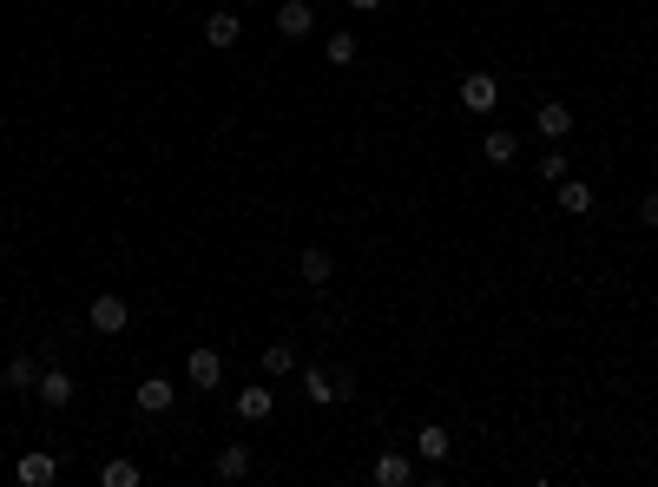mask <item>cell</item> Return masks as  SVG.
Returning a JSON list of instances; mask_svg holds the SVG:
<instances>
[{"label":"cell","instance_id":"6da1fadb","mask_svg":"<svg viewBox=\"0 0 658 487\" xmlns=\"http://www.w3.org/2000/svg\"><path fill=\"white\" fill-rule=\"evenodd\" d=\"M303 395H310L316 409L349 402V395H356V376H349V369H336V376H329V369H303Z\"/></svg>","mask_w":658,"mask_h":487},{"label":"cell","instance_id":"7a4b0ae2","mask_svg":"<svg viewBox=\"0 0 658 487\" xmlns=\"http://www.w3.org/2000/svg\"><path fill=\"white\" fill-rule=\"evenodd\" d=\"M86 323H93L99 336H126V323H132V303L119 297V290H106V297H93V310H86Z\"/></svg>","mask_w":658,"mask_h":487},{"label":"cell","instance_id":"3957f363","mask_svg":"<svg viewBox=\"0 0 658 487\" xmlns=\"http://www.w3.org/2000/svg\"><path fill=\"white\" fill-rule=\"evenodd\" d=\"M461 106H468L474 119H494V106H501V79H494V73H468V79H461Z\"/></svg>","mask_w":658,"mask_h":487},{"label":"cell","instance_id":"277c9868","mask_svg":"<svg viewBox=\"0 0 658 487\" xmlns=\"http://www.w3.org/2000/svg\"><path fill=\"white\" fill-rule=\"evenodd\" d=\"M455 455V435L441 422H428V428H415V461H428V468H441V461Z\"/></svg>","mask_w":658,"mask_h":487},{"label":"cell","instance_id":"5b68a950","mask_svg":"<svg viewBox=\"0 0 658 487\" xmlns=\"http://www.w3.org/2000/svg\"><path fill=\"white\" fill-rule=\"evenodd\" d=\"M277 33H283V40H310V33H316V7H310V0H283V7H277Z\"/></svg>","mask_w":658,"mask_h":487},{"label":"cell","instance_id":"8992f818","mask_svg":"<svg viewBox=\"0 0 658 487\" xmlns=\"http://www.w3.org/2000/svg\"><path fill=\"white\" fill-rule=\"evenodd\" d=\"M53 474H60V461H53L47 448H33V455L14 461V481H20V487H53Z\"/></svg>","mask_w":658,"mask_h":487},{"label":"cell","instance_id":"52a82bcc","mask_svg":"<svg viewBox=\"0 0 658 487\" xmlns=\"http://www.w3.org/2000/svg\"><path fill=\"white\" fill-rule=\"evenodd\" d=\"M33 402H40V409H66V402H73V376H66V369H40Z\"/></svg>","mask_w":658,"mask_h":487},{"label":"cell","instance_id":"ba28073f","mask_svg":"<svg viewBox=\"0 0 658 487\" xmlns=\"http://www.w3.org/2000/svg\"><path fill=\"white\" fill-rule=\"evenodd\" d=\"M369 474H376V487H408V481H415V455H395V448H382Z\"/></svg>","mask_w":658,"mask_h":487},{"label":"cell","instance_id":"9c48e42d","mask_svg":"<svg viewBox=\"0 0 658 487\" xmlns=\"http://www.w3.org/2000/svg\"><path fill=\"white\" fill-rule=\"evenodd\" d=\"M185 376H191V389H218V382H224V356H218V349H191Z\"/></svg>","mask_w":658,"mask_h":487},{"label":"cell","instance_id":"30bf717a","mask_svg":"<svg viewBox=\"0 0 658 487\" xmlns=\"http://www.w3.org/2000/svg\"><path fill=\"white\" fill-rule=\"evenodd\" d=\"M297 277L310 283V290H329V277H336V257H329L323 244H310V251L297 257Z\"/></svg>","mask_w":658,"mask_h":487},{"label":"cell","instance_id":"8fae6325","mask_svg":"<svg viewBox=\"0 0 658 487\" xmlns=\"http://www.w3.org/2000/svg\"><path fill=\"white\" fill-rule=\"evenodd\" d=\"M33 382H40V356H7V369H0V389L33 395Z\"/></svg>","mask_w":658,"mask_h":487},{"label":"cell","instance_id":"7c38bea8","mask_svg":"<svg viewBox=\"0 0 658 487\" xmlns=\"http://www.w3.org/2000/svg\"><path fill=\"white\" fill-rule=\"evenodd\" d=\"M237 40H244V20H237L231 7L204 20V47H218V53H224V47H237Z\"/></svg>","mask_w":658,"mask_h":487},{"label":"cell","instance_id":"4fadbf2b","mask_svg":"<svg viewBox=\"0 0 658 487\" xmlns=\"http://www.w3.org/2000/svg\"><path fill=\"white\" fill-rule=\"evenodd\" d=\"M277 415V389H237V422H270Z\"/></svg>","mask_w":658,"mask_h":487},{"label":"cell","instance_id":"5bb4252c","mask_svg":"<svg viewBox=\"0 0 658 487\" xmlns=\"http://www.w3.org/2000/svg\"><path fill=\"white\" fill-rule=\"evenodd\" d=\"M251 448H244V441H224L218 448V481H251Z\"/></svg>","mask_w":658,"mask_h":487},{"label":"cell","instance_id":"9a60e30c","mask_svg":"<svg viewBox=\"0 0 658 487\" xmlns=\"http://www.w3.org/2000/svg\"><path fill=\"white\" fill-rule=\"evenodd\" d=\"M132 395H139V415H165V409H172V395H178V389H172L165 376H145Z\"/></svg>","mask_w":658,"mask_h":487},{"label":"cell","instance_id":"2e32d148","mask_svg":"<svg viewBox=\"0 0 658 487\" xmlns=\"http://www.w3.org/2000/svg\"><path fill=\"white\" fill-rule=\"evenodd\" d=\"M533 126H540V139H566V132H573V106H560V99H547V106L533 112Z\"/></svg>","mask_w":658,"mask_h":487},{"label":"cell","instance_id":"e0dca14e","mask_svg":"<svg viewBox=\"0 0 658 487\" xmlns=\"http://www.w3.org/2000/svg\"><path fill=\"white\" fill-rule=\"evenodd\" d=\"M560 211L566 218H586V211H593V185H586V178H560Z\"/></svg>","mask_w":658,"mask_h":487},{"label":"cell","instance_id":"ac0fdd59","mask_svg":"<svg viewBox=\"0 0 658 487\" xmlns=\"http://www.w3.org/2000/svg\"><path fill=\"white\" fill-rule=\"evenodd\" d=\"M264 376H270V382H283V376H297V349L283 343V336H277V343H270V349H264Z\"/></svg>","mask_w":658,"mask_h":487},{"label":"cell","instance_id":"d6986e66","mask_svg":"<svg viewBox=\"0 0 658 487\" xmlns=\"http://www.w3.org/2000/svg\"><path fill=\"white\" fill-rule=\"evenodd\" d=\"M520 158V139L507 126H487V165H514Z\"/></svg>","mask_w":658,"mask_h":487},{"label":"cell","instance_id":"ffe728a7","mask_svg":"<svg viewBox=\"0 0 658 487\" xmlns=\"http://www.w3.org/2000/svg\"><path fill=\"white\" fill-rule=\"evenodd\" d=\"M99 481H106V487H139V481H145V474H139V461H126V455H112V461H106V468H99Z\"/></svg>","mask_w":658,"mask_h":487},{"label":"cell","instance_id":"44dd1931","mask_svg":"<svg viewBox=\"0 0 658 487\" xmlns=\"http://www.w3.org/2000/svg\"><path fill=\"white\" fill-rule=\"evenodd\" d=\"M329 66H356V53H362V40H356V33H343V27H336V33H329Z\"/></svg>","mask_w":658,"mask_h":487},{"label":"cell","instance_id":"7402d4cb","mask_svg":"<svg viewBox=\"0 0 658 487\" xmlns=\"http://www.w3.org/2000/svg\"><path fill=\"white\" fill-rule=\"evenodd\" d=\"M540 178H553V185H560V178H566V152H547V158H540Z\"/></svg>","mask_w":658,"mask_h":487},{"label":"cell","instance_id":"603a6c76","mask_svg":"<svg viewBox=\"0 0 658 487\" xmlns=\"http://www.w3.org/2000/svg\"><path fill=\"white\" fill-rule=\"evenodd\" d=\"M639 224H645V231H658V191H645V198H639Z\"/></svg>","mask_w":658,"mask_h":487},{"label":"cell","instance_id":"cb8c5ba5","mask_svg":"<svg viewBox=\"0 0 658 487\" xmlns=\"http://www.w3.org/2000/svg\"><path fill=\"white\" fill-rule=\"evenodd\" d=\"M349 7H356V14H376V7H382V0H349Z\"/></svg>","mask_w":658,"mask_h":487}]
</instances>
